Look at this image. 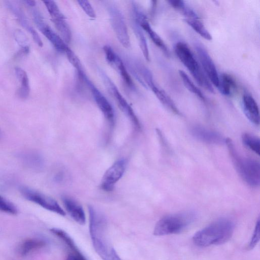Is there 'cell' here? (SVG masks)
Wrapping results in <instances>:
<instances>
[{
    "mask_svg": "<svg viewBox=\"0 0 260 260\" xmlns=\"http://www.w3.org/2000/svg\"><path fill=\"white\" fill-rule=\"evenodd\" d=\"M62 201L66 210L71 217L78 223L84 224L86 217L82 206L74 199L67 196L62 197Z\"/></svg>",
    "mask_w": 260,
    "mask_h": 260,
    "instance_id": "16",
    "label": "cell"
},
{
    "mask_svg": "<svg viewBox=\"0 0 260 260\" xmlns=\"http://www.w3.org/2000/svg\"><path fill=\"white\" fill-rule=\"evenodd\" d=\"M20 192L26 200L61 216L66 215L64 210L58 203L52 198L26 186L20 187Z\"/></svg>",
    "mask_w": 260,
    "mask_h": 260,
    "instance_id": "6",
    "label": "cell"
},
{
    "mask_svg": "<svg viewBox=\"0 0 260 260\" xmlns=\"http://www.w3.org/2000/svg\"><path fill=\"white\" fill-rule=\"evenodd\" d=\"M136 22L149 35L152 42L157 46L166 55H170L169 50L163 40L151 28L146 16L141 11L135 10Z\"/></svg>",
    "mask_w": 260,
    "mask_h": 260,
    "instance_id": "13",
    "label": "cell"
},
{
    "mask_svg": "<svg viewBox=\"0 0 260 260\" xmlns=\"http://www.w3.org/2000/svg\"><path fill=\"white\" fill-rule=\"evenodd\" d=\"M217 88L220 92L226 96H232L237 89V85L235 79L230 74L223 73L219 78V84Z\"/></svg>",
    "mask_w": 260,
    "mask_h": 260,
    "instance_id": "19",
    "label": "cell"
},
{
    "mask_svg": "<svg viewBox=\"0 0 260 260\" xmlns=\"http://www.w3.org/2000/svg\"><path fill=\"white\" fill-rule=\"evenodd\" d=\"M55 27L61 36V38L66 43H69L72 38V34L65 17L52 20Z\"/></svg>",
    "mask_w": 260,
    "mask_h": 260,
    "instance_id": "25",
    "label": "cell"
},
{
    "mask_svg": "<svg viewBox=\"0 0 260 260\" xmlns=\"http://www.w3.org/2000/svg\"><path fill=\"white\" fill-rule=\"evenodd\" d=\"M175 51L178 58L191 74L198 84L209 92L214 93L213 86L188 46L183 42H179L175 46Z\"/></svg>",
    "mask_w": 260,
    "mask_h": 260,
    "instance_id": "4",
    "label": "cell"
},
{
    "mask_svg": "<svg viewBox=\"0 0 260 260\" xmlns=\"http://www.w3.org/2000/svg\"><path fill=\"white\" fill-rule=\"evenodd\" d=\"M179 74L184 86L202 101H205L206 98L202 92L194 85L186 73L182 70H179Z\"/></svg>",
    "mask_w": 260,
    "mask_h": 260,
    "instance_id": "26",
    "label": "cell"
},
{
    "mask_svg": "<svg viewBox=\"0 0 260 260\" xmlns=\"http://www.w3.org/2000/svg\"><path fill=\"white\" fill-rule=\"evenodd\" d=\"M78 3L85 12V13L90 18H94L96 17L95 11L91 4L86 0H79Z\"/></svg>",
    "mask_w": 260,
    "mask_h": 260,
    "instance_id": "32",
    "label": "cell"
},
{
    "mask_svg": "<svg viewBox=\"0 0 260 260\" xmlns=\"http://www.w3.org/2000/svg\"><path fill=\"white\" fill-rule=\"evenodd\" d=\"M106 85L108 87L110 92L116 101L119 108L124 114L128 117L135 126L138 129L141 128V125L132 107L127 102L126 100L121 95L116 86L107 77L103 76Z\"/></svg>",
    "mask_w": 260,
    "mask_h": 260,
    "instance_id": "10",
    "label": "cell"
},
{
    "mask_svg": "<svg viewBox=\"0 0 260 260\" xmlns=\"http://www.w3.org/2000/svg\"><path fill=\"white\" fill-rule=\"evenodd\" d=\"M47 244V241L44 238H29L22 243L19 248V252L23 256L26 255L34 251L45 247Z\"/></svg>",
    "mask_w": 260,
    "mask_h": 260,
    "instance_id": "20",
    "label": "cell"
},
{
    "mask_svg": "<svg viewBox=\"0 0 260 260\" xmlns=\"http://www.w3.org/2000/svg\"><path fill=\"white\" fill-rule=\"evenodd\" d=\"M8 5L12 11H13L17 17L19 21L23 27L31 34L35 43L38 46L42 47L43 46V43L39 34L29 23V22L21 9L17 5L16 6L12 3H8Z\"/></svg>",
    "mask_w": 260,
    "mask_h": 260,
    "instance_id": "18",
    "label": "cell"
},
{
    "mask_svg": "<svg viewBox=\"0 0 260 260\" xmlns=\"http://www.w3.org/2000/svg\"><path fill=\"white\" fill-rule=\"evenodd\" d=\"M89 232L93 248L103 260H121L107 237V220L104 215L88 206Z\"/></svg>",
    "mask_w": 260,
    "mask_h": 260,
    "instance_id": "1",
    "label": "cell"
},
{
    "mask_svg": "<svg viewBox=\"0 0 260 260\" xmlns=\"http://www.w3.org/2000/svg\"><path fill=\"white\" fill-rule=\"evenodd\" d=\"M150 88L153 92L160 102L167 109L175 114L180 115L181 113L177 108L174 102L162 89L158 87L154 84Z\"/></svg>",
    "mask_w": 260,
    "mask_h": 260,
    "instance_id": "22",
    "label": "cell"
},
{
    "mask_svg": "<svg viewBox=\"0 0 260 260\" xmlns=\"http://www.w3.org/2000/svg\"><path fill=\"white\" fill-rule=\"evenodd\" d=\"M104 51L108 62L117 70L126 84L132 86V79L121 58L109 46H105Z\"/></svg>",
    "mask_w": 260,
    "mask_h": 260,
    "instance_id": "14",
    "label": "cell"
},
{
    "mask_svg": "<svg viewBox=\"0 0 260 260\" xmlns=\"http://www.w3.org/2000/svg\"><path fill=\"white\" fill-rule=\"evenodd\" d=\"M50 231L60 239L71 250L70 252H77L80 250L70 236L63 230L58 228H52Z\"/></svg>",
    "mask_w": 260,
    "mask_h": 260,
    "instance_id": "28",
    "label": "cell"
},
{
    "mask_svg": "<svg viewBox=\"0 0 260 260\" xmlns=\"http://www.w3.org/2000/svg\"><path fill=\"white\" fill-rule=\"evenodd\" d=\"M259 219H258L255 227L254 230L253 234L252 235V237L250 241V243L248 245V248L251 249L253 248L257 244L260 238V229H259Z\"/></svg>",
    "mask_w": 260,
    "mask_h": 260,
    "instance_id": "34",
    "label": "cell"
},
{
    "mask_svg": "<svg viewBox=\"0 0 260 260\" xmlns=\"http://www.w3.org/2000/svg\"><path fill=\"white\" fill-rule=\"evenodd\" d=\"M233 164L241 178L249 185L257 187L260 183V164L252 158L242 157L230 138L225 140Z\"/></svg>",
    "mask_w": 260,
    "mask_h": 260,
    "instance_id": "3",
    "label": "cell"
},
{
    "mask_svg": "<svg viewBox=\"0 0 260 260\" xmlns=\"http://www.w3.org/2000/svg\"><path fill=\"white\" fill-rule=\"evenodd\" d=\"M65 53L69 61L78 71L81 70V63L79 58L69 47L67 48Z\"/></svg>",
    "mask_w": 260,
    "mask_h": 260,
    "instance_id": "33",
    "label": "cell"
},
{
    "mask_svg": "<svg viewBox=\"0 0 260 260\" xmlns=\"http://www.w3.org/2000/svg\"><path fill=\"white\" fill-rule=\"evenodd\" d=\"M66 260H87V259L79 251L77 252H70Z\"/></svg>",
    "mask_w": 260,
    "mask_h": 260,
    "instance_id": "35",
    "label": "cell"
},
{
    "mask_svg": "<svg viewBox=\"0 0 260 260\" xmlns=\"http://www.w3.org/2000/svg\"><path fill=\"white\" fill-rule=\"evenodd\" d=\"M110 15L112 26L118 41L123 47L128 48L130 40L123 16L115 8H110Z\"/></svg>",
    "mask_w": 260,
    "mask_h": 260,
    "instance_id": "9",
    "label": "cell"
},
{
    "mask_svg": "<svg viewBox=\"0 0 260 260\" xmlns=\"http://www.w3.org/2000/svg\"><path fill=\"white\" fill-rule=\"evenodd\" d=\"M19 156L24 165L30 169L40 170L43 168L44 160L42 156L38 152H24L21 153Z\"/></svg>",
    "mask_w": 260,
    "mask_h": 260,
    "instance_id": "21",
    "label": "cell"
},
{
    "mask_svg": "<svg viewBox=\"0 0 260 260\" xmlns=\"http://www.w3.org/2000/svg\"><path fill=\"white\" fill-rule=\"evenodd\" d=\"M34 21L39 29L52 44L55 49L60 52L64 53L69 47L63 39L54 31L43 20L41 14L37 11L33 12Z\"/></svg>",
    "mask_w": 260,
    "mask_h": 260,
    "instance_id": "8",
    "label": "cell"
},
{
    "mask_svg": "<svg viewBox=\"0 0 260 260\" xmlns=\"http://www.w3.org/2000/svg\"><path fill=\"white\" fill-rule=\"evenodd\" d=\"M80 76L84 80L92 92L94 101L108 122L113 125L114 123V111L113 108L106 98L87 78L83 71L79 72Z\"/></svg>",
    "mask_w": 260,
    "mask_h": 260,
    "instance_id": "7",
    "label": "cell"
},
{
    "mask_svg": "<svg viewBox=\"0 0 260 260\" xmlns=\"http://www.w3.org/2000/svg\"><path fill=\"white\" fill-rule=\"evenodd\" d=\"M191 212H184L165 216L156 223L153 230L155 236H165L180 233L192 221Z\"/></svg>",
    "mask_w": 260,
    "mask_h": 260,
    "instance_id": "5",
    "label": "cell"
},
{
    "mask_svg": "<svg viewBox=\"0 0 260 260\" xmlns=\"http://www.w3.org/2000/svg\"><path fill=\"white\" fill-rule=\"evenodd\" d=\"M134 29L138 38L140 47L142 52L148 61L149 60V53L146 39L143 34L141 26L136 22L134 24Z\"/></svg>",
    "mask_w": 260,
    "mask_h": 260,
    "instance_id": "30",
    "label": "cell"
},
{
    "mask_svg": "<svg viewBox=\"0 0 260 260\" xmlns=\"http://www.w3.org/2000/svg\"><path fill=\"white\" fill-rule=\"evenodd\" d=\"M184 21L202 37L207 40L212 39V36L204 25L198 19H185Z\"/></svg>",
    "mask_w": 260,
    "mask_h": 260,
    "instance_id": "27",
    "label": "cell"
},
{
    "mask_svg": "<svg viewBox=\"0 0 260 260\" xmlns=\"http://www.w3.org/2000/svg\"><path fill=\"white\" fill-rule=\"evenodd\" d=\"M242 141L248 149L259 155L260 140L258 137L249 133H244L242 136Z\"/></svg>",
    "mask_w": 260,
    "mask_h": 260,
    "instance_id": "29",
    "label": "cell"
},
{
    "mask_svg": "<svg viewBox=\"0 0 260 260\" xmlns=\"http://www.w3.org/2000/svg\"><path fill=\"white\" fill-rule=\"evenodd\" d=\"M15 72L20 83L18 94L21 98L25 99L28 96L30 90L27 75L24 70L19 67H16L15 69Z\"/></svg>",
    "mask_w": 260,
    "mask_h": 260,
    "instance_id": "23",
    "label": "cell"
},
{
    "mask_svg": "<svg viewBox=\"0 0 260 260\" xmlns=\"http://www.w3.org/2000/svg\"><path fill=\"white\" fill-rule=\"evenodd\" d=\"M0 211L10 214H16L18 210L15 205L0 195Z\"/></svg>",
    "mask_w": 260,
    "mask_h": 260,
    "instance_id": "31",
    "label": "cell"
},
{
    "mask_svg": "<svg viewBox=\"0 0 260 260\" xmlns=\"http://www.w3.org/2000/svg\"><path fill=\"white\" fill-rule=\"evenodd\" d=\"M168 2L174 9L187 17L188 19L199 18L194 11L187 5L184 1L181 0H170Z\"/></svg>",
    "mask_w": 260,
    "mask_h": 260,
    "instance_id": "24",
    "label": "cell"
},
{
    "mask_svg": "<svg viewBox=\"0 0 260 260\" xmlns=\"http://www.w3.org/2000/svg\"><path fill=\"white\" fill-rule=\"evenodd\" d=\"M242 107L247 118L253 124L259 125V112L258 105L254 98L249 94H245L242 100Z\"/></svg>",
    "mask_w": 260,
    "mask_h": 260,
    "instance_id": "17",
    "label": "cell"
},
{
    "mask_svg": "<svg viewBox=\"0 0 260 260\" xmlns=\"http://www.w3.org/2000/svg\"><path fill=\"white\" fill-rule=\"evenodd\" d=\"M190 132L198 140L210 144H220L224 140L218 133L206 128L202 126L194 125L191 127Z\"/></svg>",
    "mask_w": 260,
    "mask_h": 260,
    "instance_id": "15",
    "label": "cell"
},
{
    "mask_svg": "<svg viewBox=\"0 0 260 260\" xmlns=\"http://www.w3.org/2000/svg\"><path fill=\"white\" fill-rule=\"evenodd\" d=\"M234 231V224L231 220L219 218L195 233L192 241L200 247L222 244L231 239Z\"/></svg>",
    "mask_w": 260,
    "mask_h": 260,
    "instance_id": "2",
    "label": "cell"
},
{
    "mask_svg": "<svg viewBox=\"0 0 260 260\" xmlns=\"http://www.w3.org/2000/svg\"><path fill=\"white\" fill-rule=\"evenodd\" d=\"M126 167V160L120 159L115 162L105 172L101 186L106 191L112 190L114 184L121 178Z\"/></svg>",
    "mask_w": 260,
    "mask_h": 260,
    "instance_id": "12",
    "label": "cell"
},
{
    "mask_svg": "<svg viewBox=\"0 0 260 260\" xmlns=\"http://www.w3.org/2000/svg\"><path fill=\"white\" fill-rule=\"evenodd\" d=\"M25 2L26 3L27 5L30 7H34L36 5V2L34 1H26Z\"/></svg>",
    "mask_w": 260,
    "mask_h": 260,
    "instance_id": "36",
    "label": "cell"
},
{
    "mask_svg": "<svg viewBox=\"0 0 260 260\" xmlns=\"http://www.w3.org/2000/svg\"><path fill=\"white\" fill-rule=\"evenodd\" d=\"M195 48L203 69L210 82L218 87L219 76L215 65L206 49L200 44L196 43Z\"/></svg>",
    "mask_w": 260,
    "mask_h": 260,
    "instance_id": "11",
    "label": "cell"
},
{
    "mask_svg": "<svg viewBox=\"0 0 260 260\" xmlns=\"http://www.w3.org/2000/svg\"><path fill=\"white\" fill-rule=\"evenodd\" d=\"M1 137H2V133H1V132L0 131V139L1 138Z\"/></svg>",
    "mask_w": 260,
    "mask_h": 260,
    "instance_id": "37",
    "label": "cell"
}]
</instances>
